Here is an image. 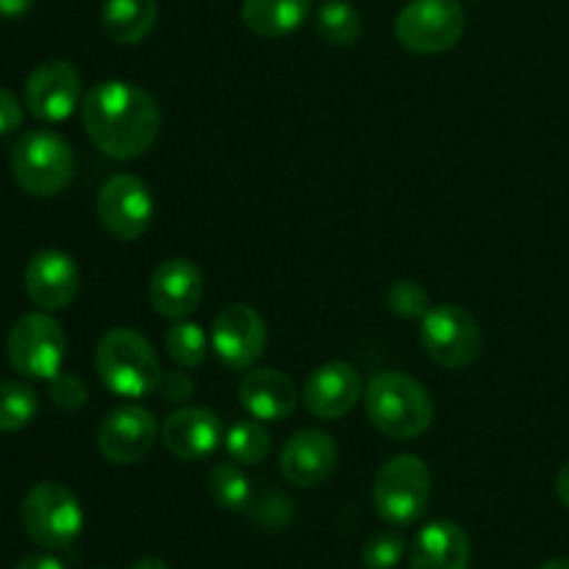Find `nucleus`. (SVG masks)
Returning <instances> with one entry per match:
<instances>
[{"mask_svg":"<svg viewBox=\"0 0 569 569\" xmlns=\"http://www.w3.org/2000/svg\"><path fill=\"white\" fill-rule=\"evenodd\" d=\"M465 26L459 0H409L395 20V37L409 53L433 56L453 48Z\"/></svg>","mask_w":569,"mask_h":569,"instance_id":"9","label":"nucleus"},{"mask_svg":"<svg viewBox=\"0 0 569 569\" xmlns=\"http://www.w3.org/2000/svg\"><path fill=\"white\" fill-rule=\"evenodd\" d=\"M267 348V322L253 306L231 303L214 317L211 350L228 370H250Z\"/></svg>","mask_w":569,"mask_h":569,"instance_id":"12","label":"nucleus"},{"mask_svg":"<svg viewBox=\"0 0 569 569\" xmlns=\"http://www.w3.org/2000/svg\"><path fill=\"white\" fill-rule=\"evenodd\" d=\"M239 403L259 422L287 420L298 409V387L281 370L264 367V370H253L242 378Z\"/></svg>","mask_w":569,"mask_h":569,"instance_id":"19","label":"nucleus"},{"mask_svg":"<svg viewBox=\"0 0 569 569\" xmlns=\"http://www.w3.org/2000/svg\"><path fill=\"white\" fill-rule=\"evenodd\" d=\"M337 467V442L320 428L298 431L281 450V472L300 489L320 487Z\"/></svg>","mask_w":569,"mask_h":569,"instance_id":"17","label":"nucleus"},{"mask_svg":"<svg viewBox=\"0 0 569 569\" xmlns=\"http://www.w3.org/2000/svg\"><path fill=\"white\" fill-rule=\"evenodd\" d=\"M156 433H159L156 417L144 406H120L100 422L98 450L111 465H137L153 450Z\"/></svg>","mask_w":569,"mask_h":569,"instance_id":"13","label":"nucleus"},{"mask_svg":"<svg viewBox=\"0 0 569 569\" xmlns=\"http://www.w3.org/2000/svg\"><path fill=\"white\" fill-rule=\"evenodd\" d=\"M365 409L376 431L398 442H409L426 433L437 415L428 389L403 372L372 376L365 389Z\"/></svg>","mask_w":569,"mask_h":569,"instance_id":"2","label":"nucleus"},{"mask_svg":"<svg viewBox=\"0 0 569 569\" xmlns=\"http://www.w3.org/2000/svg\"><path fill=\"white\" fill-rule=\"evenodd\" d=\"M37 411L39 398L28 383L0 381V433H14L28 428Z\"/></svg>","mask_w":569,"mask_h":569,"instance_id":"24","label":"nucleus"},{"mask_svg":"<svg viewBox=\"0 0 569 569\" xmlns=\"http://www.w3.org/2000/svg\"><path fill=\"white\" fill-rule=\"evenodd\" d=\"M315 28L322 42L331 48H350L361 37V14L348 0H326L317 9Z\"/></svg>","mask_w":569,"mask_h":569,"instance_id":"23","label":"nucleus"},{"mask_svg":"<svg viewBox=\"0 0 569 569\" xmlns=\"http://www.w3.org/2000/svg\"><path fill=\"white\" fill-rule=\"evenodd\" d=\"M22 106L26 103H20L14 92L0 87V137H9L17 128H22V117H26Z\"/></svg>","mask_w":569,"mask_h":569,"instance_id":"32","label":"nucleus"},{"mask_svg":"<svg viewBox=\"0 0 569 569\" xmlns=\"http://www.w3.org/2000/svg\"><path fill=\"white\" fill-rule=\"evenodd\" d=\"M9 365L31 381H53L67 359V337L48 311L20 317L9 333Z\"/></svg>","mask_w":569,"mask_h":569,"instance_id":"7","label":"nucleus"},{"mask_svg":"<svg viewBox=\"0 0 569 569\" xmlns=\"http://www.w3.org/2000/svg\"><path fill=\"white\" fill-rule=\"evenodd\" d=\"M94 370L109 392L126 400H142L156 392L161 378L159 356L133 328H111L94 348Z\"/></svg>","mask_w":569,"mask_h":569,"instance_id":"3","label":"nucleus"},{"mask_svg":"<svg viewBox=\"0 0 569 569\" xmlns=\"http://www.w3.org/2000/svg\"><path fill=\"white\" fill-rule=\"evenodd\" d=\"M33 6V0H0V17H9V20H17V17L26 14Z\"/></svg>","mask_w":569,"mask_h":569,"instance_id":"34","label":"nucleus"},{"mask_svg":"<svg viewBox=\"0 0 569 569\" xmlns=\"http://www.w3.org/2000/svg\"><path fill=\"white\" fill-rule=\"evenodd\" d=\"M311 0H244L242 22L264 39H281L309 20Z\"/></svg>","mask_w":569,"mask_h":569,"instance_id":"21","label":"nucleus"},{"mask_svg":"<svg viewBox=\"0 0 569 569\" xmlns=\"http://www.w3.org/2000/svg\"><path fill=\"white\" fill-rule=\"evenodd\" d=\"M20 520L28 539L42 550H64L81 537L83 509L61 481H39L26 492Z\"/></svg>","mask_w":569,"mask_h":569,"instance_id":"5","label":"nucleus"},{"mask_svg":"<svg viewBox=\"0 0 569 569\" xmlns=\"http://www.w3.org/2000/svg\"><path fill=\"white\" fill-rule=\"evenodd\" d=\"M209 495L220 509L242 511L250 506V481L242 472V465L222 461L209 472Z\"/></svg>","mask_w":569,"mask_h":569,"instance_id":"26","label":"nucleus"},{"mask_svg":"<svg viewBox=\"0 0 569 569\" xmlns=\"http://www.w3.org/2000/svg\"><path fill=\"white\" fill-rule=\"evenodd\" d=\"M156 392H159L167 403H187L194 395V381L187 372H161Z\"/></svg>","mask_w":569,"mask_h":569,"instance_id":"31","label":"nucleus"},{"mask_svg":"<svg viewBox=\"0 0 569 569\" xmlns=\"http://www.w3.org/2000/svg\"><path fill=\"white\" fill-rule=\"evenodd\" d=\"M167 450L181 461H200L220 448L222 422L220 417L203 406H187L172 411L161 428Z\"/></svg>","mask_w":569,"mask_h":569,"instance_id":"18","label":"nucleus"},{"mask_svg":"<svg viewBox=\"0 0 569 569\" xmlns=\"http://www.w3.org/2000/svg\"><path fill=\"white\" fill-rule=\"evenodd\" d=\"M411 569H467L470 537L453 520H433L417 533L409 550Z\"/></svg>","mask_w":569,"mask_h":569,"instance_id":"20","label":"nucleus"},{"mask_svg":"<svg viewBox=\"0 0 569 569\" xmlns=\"http://www.w3.org/2000/svg\"><path fill=\"white\" fill-rule=\"evenodd\" d=\"M361 378L348 361L320 365L303 383V406L317 420H339L361 398Z\"/></svg>","mask_w":569,"mask_h":569,"instance_id":"16","label":"nucleus"},{"mask_svg":"<svg viewBox=\"0 0 569 569\" xmlns=\"http://www.w3.org/2000/svg\"><path fill=\"white\" fill-rule=\"evenodd\" d=\"M26 295L42 311H61L78 298L81 270L64 250H39L22 272Z\"/></svg>","mask_w":569,"mask_h":569,"instance_id":"14","label":"nucleus"},{"mask_svg":"<svg viewBox=\"0 0 569 569\" xmlns=\"http://www.w3.org/2000/svg\"><path fill=\"white\" fill-rule=\"evenodd\" d=\"M150 303L167 320H187L203 300V272L183 256L161 261L150 276Z\"/></svg>","mask_w":569,"mask_h":569,"instance_id":"15","label":"nucleus"},{"mask_svg":"<svg viewBox=\"0 0 569 569\" xmlns=\"http://www.w3.org/2000/svg\"><path fill=\"white\" fill-rule=\"evenodd\" d=\"M48 383H50V400H53L61 411H78L83 403H87L89 392L78 376L59 372V376Z\"/></svg>","mask_w":569,"mask_h":569,"instance_id":"30","label":"nucleus"},{"mask_svg":"<svg viewBox=\"0 0 569 569\" xmlns=\"http://www.w3.org/2000/svg\"><path fill=\"white\" fill-rule=\"evenodd\" d=\"M167 353L176 365L187 367H200L206 361V350H209V337H206L203 328L198 322H187V320H176V326L167 331L164 337Z\"/></svg>","mask_w":569,"mask_h":569,"instance_id":"27","label":"nucleus"},{"mask_svg":"<svg viewBox=\"0 0 569 569\" xmlns=\"http://www.w3.org/2000/svg\"><path fill=\"white\" fill-rule=\"evenodd\" d=\"M131 569H170V567H167L159 556H142V559L133 561Z\"/></svg>","mask_w":569,"mask_h":569,"instance_id":"36","label":"nucleus"},{"mask_svg":"<svg viewBox=\"0 0 569 569\" xmlns=\"http://www.w3.org/2000/svg\"><path fill=\"white\" fill-rule=\"evenodd\" d=\"M81 120L100 153L114 161L142 156L156 142L161 114L144 89L128 81H100L81 103Z\"/></svg>","mask_w":569,"mask_h":569,"instance_id":"1","label":"nucleus"},{"mask_svg":"<svg viewBox=\"0 0 569 569\" xmlns=\"http://www.w3.org/2000/svg\"><path fill=\"white\" fill-rule=\"evenodd\" d=\"M539 569H569V559H550Z\"/></svg>","mask_w":569,"mask_h":569,"instance_id":"37","label":"nucleus"},{"mask_svg":"<svg viewBox=\"0 0 569 569\" xmlns=\"http://www.w3.org/2000/svg\"><path fill=\"white\" fill-rule=\"evenodd\" d=\"M431 470L417 456H395L383 461L372 483L376 515L392 528H409L431 503Z\"/></svg>","mask_w":569,"mask_h":569,"instance_id":"6","label":"nucleus"},{"mask_svg":"<svg viewBox=\"0 0 569 569\" xmlns=\"http://www.w3.org/2000/svg\"><path fill=\"white\" fill-rule=\"evenodd\" d=\"M226 450L237 465L256 467L270 456V433L259 420H239L228 428Z\"/></svg>","mask_w":569,"mask_h":569,"instance_id":"25","label":"nucleus"},{"mask_svg":"<svg viewBox=\"0 0 569 569\" xmlns=\"http://www.w3.org/2000/svg\"><path fill=\"white\" fill-rule=\"evenodd\" d=\"M156 0H106L103 31L120 44H137L156 28Z\"/></svg>","mask_w":569,"mask_h":569,"instance_id":"22","label":"nucleus"},{"mask_svg":"<svg viewBox=\"0 0 569 569\" xmlns=\"http://www.w3.org/2000/svg\"><path fill=\"white\" fill-rule=\"evenodd\" d=\"M14 569H67V567L50 553H31L26 556V559L17 561Z\"/></svg>","mask_w":569,"mask_h":569,"instance_id":"33","label":"nucleus"},{"mask_svg":"<svg viewBox=\"0 0 569 569\" xmlns=\"http://www.w3.org/2000/svg\"><path fill=\"white\" fill-rule=\"evenodd\" d=\"M156 200L148 183L137 176H111L98 192V220L120 242H133L150 228Z\"/></svg>","mask_w":569,"mask_h":569,"instance_id":"10","label":"nucleus"},{"mask_svg":"<svg viewBox=\"0 0 569 569\" xmlns=\"http://www.w3.org/2000/svg\"><path fill=\"white\" fill-rule=\"evenodd\" d=\"M83 83L76 67L64 59H50L33 67L26 78L22 103L39 122H61L83 103Z\"/></svg>","mask_w":569,"mask_h":569,"instance_id":"11","label":"nucleus"},{"mask_svg":"<svg viewBox=\"0 0 569 569\" xmlns=\"http://www.w3.org/2000/svg\"><path fill=\"white\" fill-rule=\"evenodd\" d=\"M422 350L445 370H465L481 356L483 333L476 317L459 303L433 306L422 317Z\"/></svg>","mask_w":569,"mask_h":569,"instance_id":"8","label":"nucleus"},{"mask_svg":"<svg viewBox=\"0 0 569 569\" xmlns=\"http://www.w3.org/2000/svg\"><path fill=\"white\" fill-rule=\"evenodd\" d=\"M387 300L389 309L403 320H417V317H426L431 311V298L417 281H395L389 287Z\"/></svg>","mask_w":569,"mask_h":569,"instance_id":"29","label":"nucleus"},{"mask_svg":"<svg viewBox=\"0 0 569 569\" xmlns=\"http://www.w3.org/2000/svg\"><path fill=\"white\" fill-rule=\"evenodd\" d=\"M556 495H559L561 503L569 509V459L561 465L559 476H556Z\"/></svg>","mask_w":569,"mask_h":569,"instance_id":"35","label":"nucleus"},{"mask_svg":"<svg viewBox=\"0 0 569 569\" xmlns=\"http://www.w3.org/2000/svg\"><path fill=\"white\" fill-rule=\"evenodd\" d=\"M406 556V539L395 531L372 533L361 550L367 569H395Z\"/></svg>","mask_w":569,"mask_h":569,"instance_id":"28","label":"nucleus"},{"mask_svg":"<svg viewBox=\"0 0 569 569\" xmlns=\"http://www.w3.org/2000/svg\"><path fill=\"white\" fill-rule=\"evenodd\" d=\"M11 172L14 181L33 198H53L70 187L76 176V153L70 142L56 131L22 133L11 148Z\"/></svg>","mask_w":569,"mask_h":569,"instance_id":"4","label":"nucleus"}]
</instances>
